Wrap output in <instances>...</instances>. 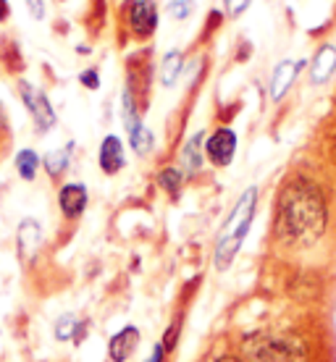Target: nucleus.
<instances>
[{"label":"nucleus","instance_id":"nucleus-17","mask_svg":"<svg viewBox=\"0 0 336 362\" xmlns=\"http://www.w3.org/2000/svg\"><path fill=\"white\" fill-rule=\"evenodd\" d=\"M129 142L134 147L139 155H147L153 150V134H150V129L142 124V127H137L134 132H129Z\"/></svg>","mask_w":336,"mask_h":362},{"label":"nucleus","instance_id":"nucleus-16","mask_svg":"<svg viewBox=\"0 0 336 362\" xmlns=\"http://www.w3.org/2000/svg\"><path fill=\"white\" fill-rule=\"evenodd\" d=\"M66 168H69V147H66V150H53V153L45 155V171L50 173L53 179H58Z\"/></svg>","mask_w":336,"mask_h":362},{"label":"nucleus","instance_id":"nucleus-8","mask_svg":"<svg viewBox=\"0 0 336 362\" xmlns=\"http://www.w3.org/2000/svg\"><path fill=\"white\" fill-rule=\"evenodd\" d=\"M58 205L66 218H79L87 208V187L84 184H66L58 192Z\"/></svg>","mask_w":336,"mask_h":362},{"label":"nucleus","instance_id":"nucleus-19","mask_svg":"<svg viewBox=\"0 0 336 362\" xmlns=\"http://www.w3.org/2000/svg\"><path fill=\"white\" fill-rule=\"evenodd\" d=\"M158 184H161L166 192L176 194V192H179V187H182V171H176V168H163V171H161V176H158Z\"/></svg>","mask_w":336,"mask_h":362},{"label":"nucleus","instance_id":"nucleus-29","mask_svg":"<svg viewBox=\"0 0 336 362\" xmlns=\"http://www.w3.org/2000/svg\"><path fill=\"white\" fill-rule=\"evenodd\" d=\"M334 147H336V139H334Z\"/></svg>","mask_w":336,"mask_h":362},{"label":"nucleus","instance_id":"nucleus-1","mask_svg":"<svg viewBox=\"0 0 336 362\" xmlns=\"http://www.w3.org/2000/svg\"><path fill=\"white\" fill-rule=\"evenodd\" d=\"M326 228V202L315 184L289 181L276 208V234L286 245H310Z\"/></svg>","mask_w":336,"mask_h":362},{"label":"nucleus","instance_id":"nucleus-3","mask_svg":"<svg viewBox=\"0 0 336 362\" xmlns=\"http://www.w3.org/2000/svg\"><path fill=\"white\" fill-rule=\"evenodd\" d=\"M245 354L255 362H305L308 346L297 336L255 334L245 341Z\"/></svg>","mask_w":336,"mask_h":362},{"label":"nucleus","instance_id":"nucleus-22","mask_svg":"<svg viewBox=\"0 0 336 362\" xmlns=\"http://www.w3.org/2000/svg\"><path fill=\"white\" fill-rule=\"evenodd\" d=\"M250 3H253V0H226V11L231 16H242Z\"/></svg>","mask_w":336,"mask_h":362},{"label":"nucleus","instance_id":"nucleus-9","mask_svg":"<svg viewBox=\"0 0 336 362\" xmlns=\"http://www.w3.org/2000/svg\"><path fill=\"white\" fill-rule=\"evenodd\" d=\"M137 344H139V331H137L134 326L121 328V331H118V334L108 341V357L113 362L129 360V357L134 354Z\"/></svg>","mask_w":336,"mask_h":362},{"label":"nucleus","instance_id":"nucleus-23","mask_svg":"<svg viewBox=\"0 0 336 362\" xmlns=\"http://www.w3.org/2000/svg\"><path fill=\"white\" fill-rule=\"evenodd\" d=\"M79 79H82V84H84V87H90V90H98V87H100V76H98V71H95V69L84 71Z\"/></svg>","mask_w":336,"mask_h":362},{"label":"nucleus","instance_id":"nucleus-20","mask_svg":"<svg viewBox=\"0 0 336 362\" xmlns=\"http://www.w3.org/2000/svg\"><path fill=\"white\" fill-rule=\"evenodd\" d=\"M168 13H171L173 18H187L192 13V0H171L168 3Z\"/></svg>","mask_w":336,"mask_h":362},{"label":"nucleus","instance_id":"nucleus-11","mask_svg":"<svg viewBox=\"0 0 336 362\" xmlns=\"http://www.w3.org/2000/svg\"><path fill=\"white\" fill-rule=\"evenodd\" d=\"M98 160H100V168L105 173H118L124 168V145H121V139L118 136H105L100 145V155H98Z\"/></svg>","mask_w":336,"mask_h":362},{"label":"nucleus","instance_id":"nucleus-15","mask_svg":"<svg viewBox=\"0 0 336 362\" xmlns=\"http://www.w3.org/2000/svg\"><path fill=\"white\" fill-rule=\"evenodd\" d=\"M37 168H40V158H37L35 150H21V153L16 155V171L24 181L35 179Z\"/></svg>","mask_w":336,"mask_h":362},{"label":"nucleus","instance_id":"nucleus-14","mask_svg":"<svg viewBox=\"0 0 336 362\" xmlns=\"http://www.w3.org/2000/svg\"><path fill=\"white\" fill-rule=\"evenodd\" d=\"M200 142H202V134H195L184 145V153H182V165H184V171H190L195 173L197 168H200L202 163V155H200Z\"/></svg>","mask_w":336,"mask_h":362},{"label":"nucleus","instance_id":"nucleus-6","mask_svg":"<svg viewBox=\"0 0 336 362\" xmlns=\"http://www.w3.org/2000/svg\"><path fill=\"white\" fill-rule=\"evenodd\" d=\"M129 24L134 29V35L150 37L158 27V11H155L153 0H137L132 3V13H129Z\"/></svg>","mask_w":336,"mask_h":362},{"label":"nucleus","instance_id":"nucleus-28","mask_svg":"<svg viewBox=\"0 0 336 362\" xmlns=\"http://www.w3.org/2000/svg\"><path fill=\"white\" fill-rule=\"evenodd\" d=\"M216 362H236V360H231V357H219Z\"/></svg>","mask_w":336,"mask_h":362},{"label":"nucleus","instance_id":"nucleus-27","mask_svg":"<svg viewBox=\"0 0 336 362\" xmlns=\"http://www.w3.org/2000/svg\"><path fill=\"white\" fill-rule=\"evenodd\" d=\"M8 3H6V0H0V21H3V18H8Z\"/></svg>","mask_w":336,"mask_h":362},{"label":"nucleus","instance_id":"nucleus-26","mask_svg":"<svg viewBox=\"0 0 336 362\" xmlns=\"http://www.w3.org/2000/svg\"><path fill=\"white\" fill-rule=\"evenodd\" d=\"M163 344H155V349H153V354H150V360L147 362H163Z\"/></svg>","mask_w":336,"mask_h":362},{"label":"nucleus","instance_id":"nucleus-5","mask_svg":"<svg viewBox=\"0 0 336 362\" xmlns=\"http://www.w3.org/2000/svg\"><path fill=\"white\" fill-rule=\"evenodd\" d=\"M205 155L210 158V163L219 165V168L228 165L236 155V134L231 132V129H219V132L208 139Z\"/></svg>","mask_w":336,"mask_h":362},{"label":"nucleus","instance_id":"nucleus-10","mask_svg":"<svg viewBox=\"0 0 336 362\" xmlns=\"http://www.w3.org/2000/svg\"><path fill=\"white\" fill-rule=\"evenodd\" d=\"M302 66H305V61H282V64L276 66L273 79H271V98L273 100H282L284 95H286L291 82H294L297 74L302 71Z\"/></svg>","mask_w":336,"mask_h":362},{"label":"nucleus","instance_id":"nucleus-7","mask_svg":"<svg viewBox=\"0 0 336 362\" xmlns=\"http://www.w3.org/2000/svg\"><path fill=\"white\" fill-rule=\"evenodd\" d=\"M16 245H18L21 260H29V257L37 255V250L42 245V228H40V223H37L35 218H24V221L18 223Z\"/></svg>","mask_w":336,"mask_h":362},{"label":"nucleus","instance_id":"nucleus-12","mask_svg":"<svg viewBox=\"0 0 336 362\" xmlns=\"http://www.w3.org/2000/svg\"><path fill=\"white\" fill-rule=\"evenodd\" d=\"M334 71H336V47L334 45H323L318 50V55H315V61H313V69H310V74H313V82H315V84L328 82V79L334 76Z\"/></svg>","mask_w":336,"mask_h":362},{"label":"nucleus","instance_id":"nucleus-25","mask_svg":"<svg viewBox=\"0 0 336 362\" xmlns=\"http://www.w3.org/2000/svg\"><path fill=\"white\" fill-rule=\"evenodd\" d=\"M84 336H87V320H79V323H76V328H74L71 341H74V344H82Z\"/></svg>","mask_w":336,"mask_h":362},{"label":"nucleus","instance_id":"nucleus-2","mask_svg":"<svg viewBox=\"0 0 336 362\" xmlns=\"http://www.w3.org/2000/svg\"><path fill=\"white\" fill-rule=\"evenodd\" d=\"M255 202H257V187H250L242 194V199L236 202V208L231 213V218L226 221V226L221 228L219 245H216V268L219 271H226L231 260H234V255L239 252L242 242H245L255 216Z\"/></svg>","mask_w":336,"mask_h":362},{"label":"nucleus","instance_id":"nucleus-21","mask_svg":"<svg viewBox=\"0 0 336 362\" xmlns=\"http://www.w3.org/2000/svg\"><path fill=\"white\" fill-rule=\"evenodd\" d=\"M179 326H182V320H176V323H173V326L163 334V349H168V352H171L173 346H176V336H179Z\"/></svg>","mask_w":336,"mask_h":362},{"label":"nucleus","instance_id":"nucleus-4","mask_svg":"<svg viewBox=\"0 0 336 362\" xmlns=\"http://www.w3.org/2000/svg\"><path fill=\"white\" fill-rule=\"evenodd\" d=\"M18 92H21V100H24L27 110L32 113V118H35L37 129H40V132L53 129L55 113H53V105L47 103L45 92H40L37 87H32L29 82H18Z\"/></svg>","mask_w":336,"mask_h":362},{"label":"nucleus","instance_id":"nucleus-18","mask_svg":"<svg viewBox=\"0 0 336 362\" xmlns=\"http://www.w3.org/2000/svg\"><path fill=\"white\" fill-rule=\"evenodd\" d=\"M76 317L71 315V313H66V315H61L58 320H55V328H53V334H55V339L58 341H69L74 336V328H76Z\"/></svg>","mask_w":336,"mask_h":362},{"label":"nucleus","instance_id":"nucleus-13","mask_svg":"<svg viewBox=\"0 0 336 362\" xmlns=\"http://www.w3.org/2000/svg\"><path fill=\"white\" fill-rule=\"evenodd\" d=\"M182 53L179 50H171V53L163 58V66H161V82H163V87H173L176 84V79H179V74H182Z\"/></svg>","mask_w":336,"mask_h":362},{"label":"nucleus","instance_id":"nucleus-24","mask_svg":"<svg viewBox=\"0 0 336 362\" xmlns=\"http://www.w3.org/2000/svg\"><path fill=\"white\" fill-rule=\"evenodd\" d=\"M27 8H29V13H32V18L45 16V3H42V0H27Z\"/></svg>","mask_w":336,"mask_h":362}]
</instances>
